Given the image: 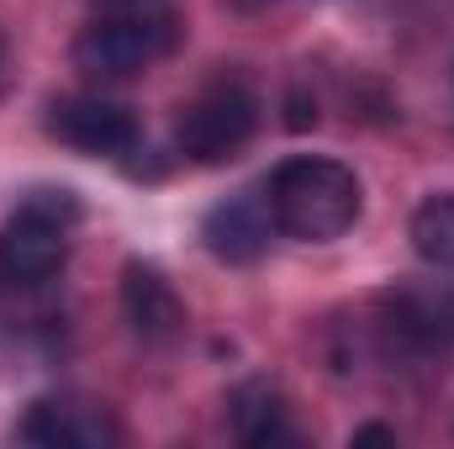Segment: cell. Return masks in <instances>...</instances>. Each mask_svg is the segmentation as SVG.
Here are the masks:
<instances>
[{
	"mask_svg": "<svg viewBox=\"0 0 454 449\" xmlns=\"http://www.w3.org/2000/svg\"><path fill=\"white\" fill-rule=\"evenodd\" d=\"M21 439L43 449H112L121 439L112 407L90 397H43L21 418Z\"/></svg>",
	"mask_w": 454,
	"mask_h": 449,
	"instance_id": "6",
	"label": "cell"
},
{
	"mask_svg": "<svg viewBox=\"0 0 454 449\" xmlns=\"http://www.w3.org/2000/svg\"><path fill=\"white\" fill-rule=\"evenodd\" d=\"M96 11H106V16H180L175 0H96Z\"/></svg>",
	"mask_w": 454,
	"mask_h": 449,
	"instance_id": "11",
	"label": "cell"
},
{
	"mask_svg": "<svg viewBox=\"0 0 454 449\" xmlns=\"http://www.w3.org/2000/svg\"><path fill=\"white\" fill-rule=\"evenodd\" d=\"M48 132L85 159H127L143 138L137 116L106 96H59L48 106Z\"/></svg>",
	"mask_w": 454,
	"mask_h": 449,
	"instance_id": "5",
	"label": "cell"
},
{
	"mask_svg": "<svg viewBox=\"0 0 454 449\" xmlns=\"http://www.w3.org/2000/svg\"><path fill=\"white\" fill-rule=\"evenodd\" d=\"M259 132V91L243 75L207 80L175 116V143L196 164H227Z\"/></svg>",
	"mask_w": 454,
	"mask_h": 449,
	"instance_id": "2",
	"label": "cell"
},
{
	"mask_svg": "<svg viewBox=\"0 0 454 449\" xmlns=\"http://www.w3.org/2000/svg\"><path fill=\"white\" fill-rule=\"evenodd\" d=\"M227 418H232V434L254 449H270V445H280V439H291V429H286V402H280V391H275L270 381H243V386H232Z\"/></svg>",
	"mask_w": 454,
	"mask_h": 449,
	"instance_id": "9",
	"label": "cell"
},
{
	"mask_svg": "<svg viewBox=\"0 0 454 449\" xmlns=\"http://www.w3.org/2000/svg\"><path fill=\"white\" fill-rule=\"evenodd\" d=\"M121 312H127L132 334L148 338V343H164V338H175L185 328V302H180L175 286H169L153 264H143V259H132V264L121 270Z\"/></svg>",
	"mask_w": 454,
	"mask_h": 449,
	"instance_id": "8",
	"label": "cell"
},
{
	"mask_svg": "<svg viewBox=\"0 0 454 449\" xmlns=\"http://www.w3.org/2000/svg\"><path fill=\"white\" fill-rule=\"evenodd\" d=\"M180 43V16H106L96 11V21L74 37V69L85 80H132L148 64H159L169 48Z\"/></svg>",
	"mask_w": 454,
	"mask_h": 449,
	"instance_id": "4",
	"label": "cell"
},
{
	"mask_svg": "<svg viewBox=\"0 0 454 449\" xmlns=\"http://www.w3.org/2000/svg\"><path fill=\"white\" fill-rule=\"evenodd\" d=\"M348 445H396V429H386V423H364V429H354L348 434Z\"/></svg>",
	"mask_w": 454,
	"mask_h": 449,
	"instance_id": "12",
	"label": "cell"
},
{
	"mask_svg": "<svg viewBox=\"0 0 454 449\" xmlns=\"http://www.w3.org/2000/svg\"><path fill=\"white\" fill-rule=\"evenodd\" d=\"M270 232H275V217H270V201H264V185H259V191L227 196L223 207H212L207 223H201V243L223 264H254L270 248Z\"/></svg>",
	"mask_w": 454,
	"mask_h": 449,
	"instance_id": "7",
	"label": "cell"
},
{
	"mask_svg": "<svg viewBox=\"0 0 454 449\" xmlns=\"http://www.w3.org/2000/svg\"><path fill=\"white\" fill-rule=\"evenodd\" d=\"M80 223V201L69 191H32L0 223V275L16 286L48 280L69 259V232Z\"/></svg>",
	"mask_w": 454,
	"mask_h": 449,
	"instance_id": "3",
	"label": "cell"
},
{
	"mask_svg": "<svg viewBox=\"0 0 454 449\" xmlns=\"http://www.w3.org/2000/svg\"><path fill=\"white\" fill-rule=\"evenodd\" d=\"M264 201H270L275 232H286L296 243H328L359 223L354 169L339 159H317V154L280 159L264 180Z\"/></svg>",
	"mask_w": 454,
	"mask_h": 449,
	"instance_id": "1",
	"label": "cell"
},
{
	"mask_svg": "<svg viewBox=\"0 0 454 449\" xmlns=\"http://www.w3.org/2000/svg\"><path fill=\"white\" fill-rule=\"evenodd\" d=\"M407 238H412V248H418L423 264H434V270H454V191L428 196V201L412 212Z\"/></svg>",
	"mask_w": 454,
	"mask_h": 449,
	"instance_id": "10",
	"label": "cell"
}]
</instances>
